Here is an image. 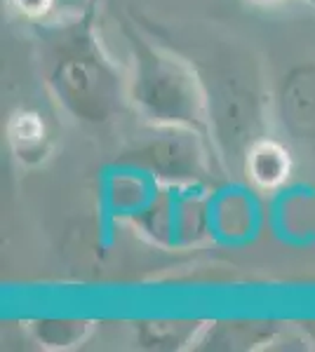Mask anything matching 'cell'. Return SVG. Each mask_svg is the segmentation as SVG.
<instances>
[{
    "instance_id": "2",
    "label": "cell",
    "mask_w": 315,
    "mask_h": 352,
    "mask_svg": "<svg viewBox=\"0 0 315 352\" xmlns=\"http://www.w3.org/2000/svg\"><path fill=\"white\" fill-rule=\"evenodd\" d=\"M120 33L130 52L128 99L136 116L156 127L196 132L212 144L207 92L198 66L165 38L141 28L134 16L120 21Z\"/></svg>"
},
{
    "instance_id": "12",
    "label": "cell",
    "mask_w": 315,
    "mask_h": 352,
    "mask_svg": "<svg viewBox=\"0 0 315 352\" xmlns=\"http://www.w3.org/2000/svg\"><path fill=\"white\" fill-rule=\"evenodd\" d=\"M8 5L31 26L59 16L57 14V5H59V0H8Z\"/></svg>"
},
{
    "instance_id": "8",
    "label": "cell",
    "mask_w": 315,
    "mask_h": 352,
    "mask_svg": "<svg viewBox=\"0 0 315 352\" xmlns=\"http://www.w3.org/2000/svg\"><path fill=\"white\" fill-rule=\"evenodd\" d=\"M5 141L12 157L21 167H40L54 153V132L43 111L33 106H19L8 116Z\"/></svg>"
},
{
    "instance_id": "7",
    "label": "cell",
    "mask_w": 315,
    "mask_h": 352,
    "mask_svg": "<svg viewBox=\"0 0 315 352\" xmlns=\"http://www.w3.org/2000/svg\"><path fill=\"white\" fill-rule=\"evenodd\" d=\"M276 320H214L205 322L191 350L205 352H250L271 348L283 333Z\"/></svg>"
},
{
    "instance_id": "5",
    "label": "cell",
    "mask_w": 315,
    "mask_h": 352,
    "mask_svg": "<svg viewBox=\"0 0 315 352\" xmlns=\"http://www.w3.org/2000/svg\"><path fill=\"white\" fill-rule=\"evenodd\" d=\"M141 226L158 242H196L207 230V197L200 195L198 186L165 184L144 209Z\"/></svg>"
},
{
    "instance_id": "4",
    "label": "cell",
    "mask_w": 315,
    "mask_h": 352,
    "mask_svg": "<svg viewBox=\"0 0 315 352\" xmlns=\"http://www.w3.org/2000/svg\"><path fill=\"white\" fill-rule=\"evenodd\" d=\"M148 134L123 153V162L163 184L198 186L214 172L226 174L207 139L179 127L148 124Z\"/></svg>"
},
{
    "instance_id": "14",
    "label": "cell",
    "mask_w": 315,
    "mask_h": 352,
    "mask_svg": "<svg viewBox=\"0 0 315 352\" xmlns=\"http://www.w3.org/2000/svg\"><path fill=\"white\" fill-rule=\"evenodd\" d=\"M301 3H306L308 8H311V10H315V0H301Z\"/></svg>"
},
{
    "instance_id": "13",
    "label": "cell",
    "mask_w": 315,
    "mask_h": 352,
    "mask_svg": "<svg viewBox=\"0 0 315 352\" xmlns=\"http://www.w3.org/2000/svg\"><path fill=\"white\" fill-rule=\"evenodd\" d=\"M247 3L256 5V8H276V5H283L285 0H247Z\"/></svg>"
},
{
    "instance_id": "6",
    "label": "cell",
    "mask_w": 315,
    "mask_h": 352,
    "mask_svg": "<svg viewBox=\"0 0 315 352\" xmlns=\"http://www.w3.org/2000/svg\"><path fill=\"white\" fill-rule=\"evenodd\" d=\"M273 118L299 144H315V61L294 64L273 94Z\"/></svg>"
},
{
    "instance_id": "11",
    "label": "cell",
    "mask_w": 315,
    "mask_h": 352,
    "mask_svg": "<svg viewBox=\"0 0 315 352\" xmlns=\"http://www.w3.org/2000/svg\"><path fill=\"white\" fill-rule=\"evenodd\" d=\"M40 345L50 348H68L80 343L90 331V324L83 320H40L33 324Z\"/></svg>"
},
{
    "instance_id": "9",
    "label": "cell",
    "mask_w": 315,
    "mask_h": 352,
    "mask_svg": "<svg viewBox=\"0 0 315 352\" xmlns=\"http://www.w3.org/2000/svg\"><path fill=\"white\" fill-rule=\"evenodd\" d=\"M292 153L276 136H263L250 148L243 162L245 179L259 192H276L292 179Z\"/></svg>"
},
{
    "instance_id": "10",
    "label": "cell",
    "mask_w": 315,
    "mask_h": 352,
    "mask_svg": "<svg viewBox=\"0 0 315 352\" xmlns=\"http://www.w3.org/2000/svg\"><path fill=\"white\" fill-rule=\"evenodd\" d=\"M203 327L200 320H144L136 322V340L146 350H191Z\"/></svg>"
},
{
    "instance_id": "1",
    "label": "cell",
    "mask_w": 315,
    "mask_h": 352,
    "mask_svg": "<svg viewBox=\"0 0 315 352\" xmlns=\"http://www.w3.org/2000/svg\"><path fill=\"white\" fill-rule=\"evenodd\" d=\"M104 0L33 24L40 76L52 101L80 124L104 127L130 106L128 68L106 50L99 33Z\"/></svg>"
},
{
    "instance_id": "3",
    "label": "cell",
    "mask_w": 315,
    "mask_h": 352,
    "mask_svg": "<svg viewBox=\"0 0 315 352\" xmlns=\"http://www.w3.org/2000/svg\"><path fill=\"white\" fill-rule=\"evenodd\" d=\"M205 92H207L212 144L226 172H243L245 155L263 136H268V116L273 99H266L256 73L231 61L200 64Z\"/></svg>"
}]
</instances>
